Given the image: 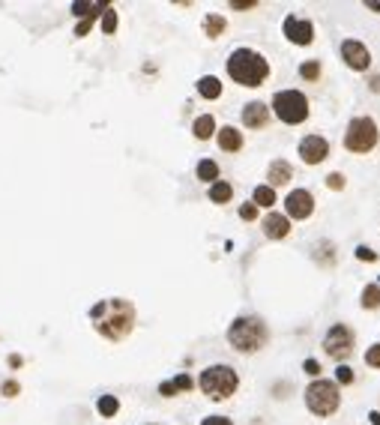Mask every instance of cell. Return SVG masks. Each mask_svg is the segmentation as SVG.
<instances>
[{
    "label": "cell",
    "mask_w": 380,
    "mask_h": 425,
    "mask_svg": "<svg viewBox=\"0 0 380 425\" xmlns=\"http://www.w3.org/2000/svg\"><path fill=\"white\" fill-rule=\"evenodd\" d=\"M320 63L318 60H306L303 66H299V75H303L306 78V81H318V78H320Z\"/></svg>",
    "instance_id": "4316f807"
},
{
    "label": "cell",
    "mask_w": 380,
    "mask_h": 425,
    "mask_svg": "<svg viewBox=\"0 0 380 425\" xmlns=\"http://www.w3.org/2000/svg\"><path fill=\"white\" fill-rule=\"evenodd\" d=\"M225 27H228V21L222 18V15H207L204 18V33L210 39H219L222 33H225Z\"/></svg>",
    "instance_id": "7402d4cb"
},
{
    "label": "cell",
    "mask_w": 380,
    "mask_h": 425,
    "mask_svg": "<svg viewBox=\"0 0 380 425\" xmlns=\"http://www.w3.org/2000/svg\"><path fill=\"white\" fill-rule=\"evenodd\" d=\"M335 384H341V386H348V384H353V368L341 363L339 368H335Z\"/></svg>",
    "instance_id": "83f0119b"
},
{
    "label": "cell",
    "mask_w": 380,
    "mask_h": 425,
    "mask_svg": "<svg viewBox=\"0 0 380 425\" xmlns=\"http://www.w3.org/2000/svg\"><path fill=\"white\" fill-rule=\"evenodd\" d=\"M93 21H96V18H81V25L75 27V36H87V33H90V27H93Z\"/></svg>",
    "instance_id": "836d02e7"
},
{
    "label": "cell",
    "mask_w": 380,
    "mask_h": 425,
    "mask_svg": "<svg viewBox=\"0 0 380 425\" xmlns=\"http://www.w3.org/2000/svg\"><path fill=\"white\" fill-rule=\"evenodd\" d=\"M21 363H25V360H21V356H9V368H21Z\"/></svg>",
    "instance_id": "f35d334b"
},
{
    "label": "cell",
    "mask_w": 380,
    "mask_h": 425,
    "mask_svg": "<svg viewBox=\"0 0 380 425\" xmlns=\"http://www.w3.org/2000/svg\"><path fill=\"white\" fill-rule=\"evenodd\" d=\"M299 156H303L306 165H320L330 156V141L323 135H306L299 141Z\"/></svg>",
    "instance_id": "7c38bea8"
},
{
    "label": "cell",
    "mask_w": 380,
    "mask_h": 425,
    "mask_svg": "<svg viewBox=\"0 0 380 425\" xmlns=\"http://www.w3.org/2000/svg\"><path fill=\"white\" fill-rule=\"evenodd\" d=\"M380 306V285H365L362 290V309H377Z\"/></svg>",
    "instance_id": "484cf974"
},
{
    "label": "cell",
    "mask_w": 380,
    "mask_h": 425,
    "mask_svg": "<svg viewBox=\"0 0 380 425\" xmlns=\"http://www.w3.org/2000/svg\"><path fill=\"white\" fill-rule=\"evenodd\" d=\"M327 186L332 189V192H339V189H344V174H339V171L330 174V177H327Z\"/></svg>",
    "instance_id": "4dcf8cb0"
},
{
    "label": "cell",
    "mask_w": 380,
    "mask_h": 425,
    "mask_svg": "<svg viewBox=\"0 0 380 425\" xmlns=\"http://www.w3.org/2000/svg\"><path fill=\"white\" fill-rule=\"evenodd\" d=\"M198 386H201V393H204L207 398L225 401V398H231L233 393H237L240 377H237V372H233L231 365H210V368L201 372Z\"/></svg>",
    "instance_id": "277c9868"
},
{
    "label": "cell",
    "mask_w": 380,
    "mask_h": 425,
    "mask_svg": "<svg viewBox=\"0 0 380 425\" xmlns=\"http://www.w3.org/2000/svg\"><path fill=\"white\" fill-rule=\"evenodd\" d=\"M303 368H306V375H311V377H320V372H323L318 360H306V363H303Z\"/></svg>",
    "instance_id": "d6a6232c"
},
{
    "label": "cell",
    "mask_w": 380,
    "mask_h": 425,
    "mask_svg": "<svg viewBox=\"0 0 380 425\" xmlns=\"http://www.w3.org/2000/svg\"><path fill=\"white\" fill-rule=\"evenodd\" d=\"M323 351H327V356H332V360L341 365L353 353V332H351V327L335 323V327L327 332V339H323Z\"/></svg>",
    "instance_id": "ba28073f"
},
{
    "label": "cell",
    "mask_w": 380,
    "mask_h": 425,
    "mask_svg": "<svg viewBox=\"0 0 380 425\" xmlns=\"http://www.w3.org/2000/svg\"><path fill=\"white\" fill-rule=\"evenodd\" d=\"M368 419H372L374 425H380V410H372V413H368Z\"/></svg>",
    "instance_id": "60d3db41"
},
{
    "label": "cell",
    "mask_w": 380,
    "mask_h": 425,
    "mask_svg": "<svg viewBox=\"0 0 380 425\" xmlns=\"http://www.w3.org/2000/svg\"><path fill=\"white\" fill-rule=\"evenodd\" d=\"M228 75L243 87H261L270 78V60L255 48H237L228 58Z\"/></svg>",
    "instance_id": "7a4b0ae2"
},
{
    "label": "cell",
    "mask_w": 380,
    "mask_h": 425,
    "mask_svg": "<svg viewBox=\"0 0 380 425\" xmlns=\"http://www.w3.org/2000/svg\"><path fill=\"white\" fill-rule=\"evenodd\" d=\"M264 234L270 240H285L290 234V219L282 216V212H270V216L264 219Z\"/></svg>",
    "instance_id": "9a60e30c"
},
{
    "label": "cell",
    "mask_w": 380,
    "mask_h": 425,
    "mask_svg": "<svg viewBox=\"0 0 380 425\" xmlns=\"http://www.w3.org/2000/svg\"><path fill=\"white\" fill-rule=\"evenodd\" d=\"M356 258L360 261H377V255L372 249H365V245H360V249H356Z\"/></svg>",
    "instance_id": "e575fe53"
},
{
    "label": "cell",
    "mask_w": 380,
    "mask_h": 425,
    "mask_svg": "<svg viewBox=\"0 0 380 425\" xmlns=\"http://www.w3.org/2000/svg\"><path fill=\"white\" fill-rule=\"evenodd\" d=\"M96 410L102 413V417H114V413L120 410V401L114 396H102V398L96 401Z\"/></svg>",
    "instance_id": "d4e9b609"
},
{
    "label": "cell",
    "mask_w": 380,
    "mask_h": 425,
    "mask_svg": "<svg viewBox=\"0 0 380 425\" xmlns=\"http://www.w3.org/2000/svg\"><path fill=\"white\" fill-rule=\"evenodd\" d=\"M201 425H233L228 417H207L204 422H201Z\"/></svg>",
    "instance_id": "8d00e7d4"
},
{
    "label": "cell",
    "mask_w": 380,
    "mask_h": 425,
    "mask_svg": "<svg viewBox=\"0 0 380 425\" xmlns=\"http://www.w3.org/2000/svg\"><path fill=\"white\" fill-rule=\"evenodd\" d=\"M192 386H195V380L189 377V375H177L174 380H165V384L159 386V393L165 398H174V396H180V393H189Z\"/></svg>",
    "instance_id": "2e32d148"
},
{
    "label": "cell",
    "mask_w": 380,
    "mask_h": 425,
    "mask_svg": "<svg viewBox=\"0 0 380 425\" xmlns=\"http://www.w3.org/2000/svg\"><path fill=\"white\" fill-rule=\"evenodd\" d=\"M243 123H245V129H264L270 123V105L249 102L243 108Z\"/></svg>",
    "instance_id": "4fadbf2b"
},
{
    "label": "cell",
    "mask_w": 380,
    "mask_h": 425,
    "mask_svg": "<svg viewBox=\"0 0 380 425\" xmlns=\"http://www.w3.org/2000/svg\"><path fill=\"white\" fill-rule=\"evenodd\" d=\"M273 114L282 123H287V126L303 123L308 117V99H306V93H299V90H278L273 96Z\"/></svg>",
    "instance_id": "8992f818"
},
{
    "label": "cell",
    "mask_w": 380,
    "mask_h": 425,
    "mask_svg": "<svg viewBox=\"0 0 380 425\" xmlns=\"http://www.w3.org/2000/svg\"><path fill=\"white\" fill-rule=\"evenodd\" d=\"M252 204L270 210V207L276 204V189H270V186H258V189H255V195H252Z\"/></svg>",
    "instance_id": "603a6c76"
},
{
    "label": "cell",
    "mask_w": 380,
    "mask_h": 425,
    "mask_svg": "<svg viewBox=\"0 0 380 425\" xmlns=\"http://www.w3.org/2000/svg\"><path fill=\"white\" fill-rule=\"evenodd\" d=\"M90 321L99 335H105L108 342H120L126 339L135 327V306L129 303V299H102V303H96L90 309Z\"/></svg>",
    "instance_id": "6da1fadb"
},
{
    "label": "cell",
    "mask_w": 380,
    "mask_h": 425,
    "mask_svg": "<svg viewBox=\"0 0 380 425\" xmlns=\"http://www.w3.org/2000/svg\"><path fill=\"white\" fill-rule=\"evenodd\" d=\"M372 90H374V93H380V75H374V78H372Z\"/></svg>",
    "instance_id": "b9f144b4"
},
{
    "label": "cell",
    "mask_w": 380,
    "mask_h": 425,
    "mask_svg": "<svg viewBox=\"0 0 380 425\" xmlns=\"http://www.w3.org/2000/svg\"><path fill=\"white\" fill-rule=\"evenodd\" d=\"M266 186L270 189H276V186H287L290 180H294V168H290V162H285V159H276V162H270V168H266Z\"/></svg>",
    "instance_id": "5bb4252c"
},
{
    "label": "cell",
    "mask_w": 380,
    "mask_h": 425,
    "mask_svg": "<svg viewBox=\"0 0 380 425\" xmlns=\"http://www.w3.org/2000/svg\"><path fill=\"white\" fill-rule=\"evenodd\" d=\"M341 405V393H339V384L332 380H311L308 389H306V407L315 413V417H332Z\"/></svg>",
    "instance_id": "5b68a950"
},
{
    "label": "cell",
    "mask_w": 380,
    "mask_h": 425,
    "mask_svg": "<svg viewBox=\"0 0 380 425\" xmlns=\"http://www.w3.org/2000/svg\"><path fill=\"white\" fill-rule=\"evenodd\" d=\"M377 144V123L372 117H353L344 132V147L351 153H372Z\"/></svg>",
    "instance_id": "52a82bcc"
},
{
    "label": "cell",
    "mask_w": 380,
    "mask_h": 425,
    "mask_svg": "<svg viewBox=\"0 0 380 425\" xmlns=\"http://www.w3.org/2000/svg\"><path fill=\"white\" fill-rule=\"evenodd\" d=\"M282 27H285V36L294 42V46H311V39H315V25H311L308 18L287 15Z\"/></svg>",
    "instance_id": "8fae6325"
},
{
    "label": "cell",
    "mask_w": 380,
    "mask_h": 425,
    "mask_svg": "<svg viewBox=\"0 0 380 425\" xmlns=\"http://www.w3.org/2000/svg\"><path fill=\"white\" fill-rule=\"evenodd\" d=\"M266 342H270V330L255 315H243L228 327V344L240 353H258Z\"/></svg>",
    "instance_id": "3957f363"
},
{
    "label": "cell",
    "mask_w": 380,
    "mask_h": 425,
    "mask_svg": "<svg viewBox=\"0 0 380 425\" xmlns=\"http://www.w3.org/2000/svg\"><path fill=\"white\" fill-rule=\"evenodd\" d=\"M4 396H9V398L18 396V384H15V380H6V384H4Z\"/></svg>",
    "instance_id": "74e56055"
},
{
    "label": "cell",
    "mask_w": 380,
    "mask_h": 425,
    "mask_svg": "<svg viewBox=\"0 0 380 425\" xmlns=\"http://www.w3.org/2000/svg\"><path fill=\"white\" fill-rule=\"evenodd\" d=\"M192 132H195V138H198V141L213 138V135H216V120L210 117V114H201V117L192 123Z\"/></svg>",
    "instance_id": "ac0fdd59"
},
{
    "label": "cell",
    "mask_w": 380,
    "mask_h": 425,
    "mask_svg": "<svg viewBox=\"0 0 380 425\" xmlns=\"http://www.w3.org/2000/svg\"><path fill=\"white\" fill-rule=\"evenodd\" d=\"M365 365L380 368V344H372V348L365 351Z\"/></svg>",
    "instance_id": "f546056e"
},
{
    "label": "cell",
    "mask_w": 380,
    "mask_h": 425,
    "mask_svg": "<svg viewBox=\"0 0 380 425\" xmlns=\"http://www.w3.org/2000/svg\"><path fill=\"white\" fill-rule=\"evenodd\" d=\"M102 30H105V33H114V30H117V13H114V6H108L105 13H102Z\"/></svg>",
    "instance_id": "f1b7e54d"
},
{
    "label": "cell",
    "mask_w": 380,
    "mask_h": 425,
    "mask_svg": "<svg viewBox=\"0 0 380 425\" xmlns=\"http://www.w3.org/2000/svg\"><path fill=\"white\" fill-rule=\"evenodd\" d=\"M240 219H245V222L258 219V207H255V204H243L240 207Z\"/></svg>",
    "instance_id": "1f68e13d"
},
{
    "label": "cell",
    "mask_w": 380,
    "mask_h": 425,
    "mask_svg": "<svg viewBox=\"0 0 380 425\" xmlns=\"http://www.w3.org/2000/svg\"><path fill=\"white\" fill-rule=\"evenodd\" d=\"M231 198H233V186L231 183L216 180L213 186H210V201H213V204H228Z\"/></svg>",
    "instance_id": "ffe728a7"
},
{
    "label": "cell",
    "mask_w": 380,
    "mask_h": 425,
    "mask_svg": "<svg viewBox=\"0 0 380 425\" xmlns=\"http://www.w3.org/2000/svg\"><path fill=\"white\" fill-rule=\"evenodd\" d=\"M233 9H255L258 6V0H231Z\"/></svg>",
    "instance_id": "d590c367"
},
{
    "label": "cell",
    "mask_w": 380,
    "mask_h": 425,
    "mask_svg": "<svg viewBox=\"0 0 380 425\" xmlns=\"http://www.w3.org/2000/svg\"><path fill=\"white\" fill-rule=\"evenodd\" d=\"M108 9V4H72V13L78 18H96Z\"/></svg>",
    "instance_id": "cb8c5ba5"
},
{
    "label": "cell",
    "mask_w": 380,
    "mask_h": 425,
    "mask_svg": "<svg viewBox=\"0 0 380 425\" xmlns=\"http://www.w3.org/2000/svg\"><path fill=\"white\" fill-rule=\"evenodd\" d=\"M219 147L225 150V153L243 150V132L233 129V126H222V129H219Z\"/></svg>",
    "instance_id": "e0dca14e"
},
{
    "label": "cell",
    "mask_w": 380,
    "mask_h": 425,
    "mask_svg": "<svg viewBox=\"0 0 380 425\" xmlns=\"http://www.w3.org/2000/svg\"><path fill=\"white\" fill-rule=\"evenodd\" d=\"M198 93L204 96V99H219L222 96V81H219L216 75H204L198 81Z\"/></svg>",
    "instance_id": "d6986e66"
},
{
    "label": "cell",
    "mask_w": 380,
    "mask_h": 425,
    "mask_svg": "<svg viewBox=\"0 0 380 425\" xmlns=\"http://www.w3.org/2000/svg\"><path fill=\"white\" fill-rule=\"evenodd\" d=\"M365 6L372 9V13H380V4H377V0H365Z\"/></svg>",
    "instance_id": "ab89813d"
},
{
    "label": "cell",
    "mask_w": 380,
    "mask_h": 425,
    "mask_svg": "<svg viewBox=\"0 0 380 425\" xmlns=\"http://www.w3.org/2000/svg\"><path fill=\"white\" fill-rule=\"evenodd\" d=\"M198 180H204V183L213 186L219 180V165L213 159H201L198 162Z\"/></svg>",
    "instance_id": "44dd1931"
},
{
    "label": "cell",
    "mask_w": 380,
    "mask_h": 425,
    "mask_svg": "<svg viewBox=\"0 0 380 425\" xmlns=\"http://www.w3.org/2000/svg\"><path fill=\"white\" fill-rule=\"evenodd\" d=\"M341 60L351 66L353 72H365L372 66V51H368L360 39H344L341 42Z\"/></svg>",
    "instance_id": "9c48e42d"
},
{
    "label": "cell",
    "mask_w": 380,
    "mask_h": 425,
    "mask_svg": "<svg viewBox=\"0 0 380 425\" xmlns=\"http://www.w3.org/2000/svg\"><path fill=\"white\" fill-rule=\"evenodd\" d=\"M285 210H287V219H308L315 212V198H311L308 189H294L287 198H285Z\"/></svg>",
    "instance_id": "30bf717a"
}]
</instances>
